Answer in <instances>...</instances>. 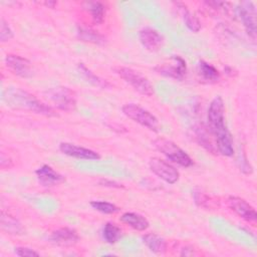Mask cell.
<instances>
[{
	"label": "cell",
	"mask_w": 257,
	"mask_h": 257,
	"mask_svg": "<svg viewBox=\"0 0 257 257\" xmlns=\"http://www.w3.org/2000/svg\"><path fill=\"white\" fill-rule=\"evenodd\" d=\"M114 71L141 94L147 96H152L154 94V87L150 80L147 77L140 74L139 72H137L136 70L128 67L119 66L115 67Z\"/></svg>",
	"instance_id": "6"
},
{
	"label": "cell",
	"mask_w": 257,
	"mask_h": 257,
	"mask_svg": "<svg viewBox=\"0 0 257 257\" xmlns=\"http://www.w3.org/2000/svg\"><path fill=\"white\" fill-rule=\"evenodd\" d=\"M88 11L90 12L92 21L95 24H99L103 21L104 13H105V7L101 2H89L87 6Z\"/></svg>",
	"instance_id": "24"
},
{
	"label": "cell",
	"mask_w": 257,
	"mask_h": 257,
	"mask_svg": "<svg viewBox=\"0 0 257 257\" xmlns=\"http://www.w3.org/2000/svg\"><path fill=\"white\" fill-rule=\"evenodd\" d=\"M15 253L18 256L21 257H37L39 256V253L34 251L33 249H30L28 247H16Z\"/></svg>",
	"instance_id": "29"
},
{
	"label": "cell",
	"mask_w": 257,
	"mask_h": 257,
	"mask_svg": "<svg viewBox=\"0 0 257 257\" xmlns=\"http://www.w3.org/2000/svg\"><path fill=\"white\" fill-rule=\"evenodd\" d=\"M139 38L142 45L152 52L160 50L164 43L163 36L156 29L151 27L143 28L139 33Z\"/></svg>",
	"instance_id": "12"
},
{
	"label": "cell",
	"mask_w": 257,
	"mask_h": 257,
	"mask_svg": "<svg viewBox=\"0 0 257 257\" xmlns=\"http://www.w3.org/2000/svg\"><path fill=\"white\" fill-rule=\"evenodd\" d=\"M77 37L82 40V41H86V42H90V43H94V44H103L105 43V38L97 33L96 31L90 29V28H86V27H78L77 28Z\"/></svg>",
	"instance_id": "22"
},
{
	"label": "cell",
	"mask_w": 257,
	"mask_h": 257,
	"mask_svg": "<svg viewBox=\"0 0 257 257\" xmlns=\"http://www.w3.org/2000/svg\"><path fill=\"white\" fill-rule=\"evenodd\" d=\"M155 70L164 76L182 80L186 76L187 64L181 56L175 55L171 57L167 62L159 64Z\"/></svg>",
	"instance_id": "7"
},
{
	"label": "cell",
	"mask_w": 257,
	"mask_h": 257,
	"mask_svg": "<svg viewBox=\"0 0 257 257\" xmlns=\"http://www.w3.org/2000/svg\"><path fill=\"white\" fill-rule=\"evenodd\" d=\"M122 235L121 229L114 223L107 222L102 228V238L108 244L116 243Z\"/></svg>",
	"instance_id": "23"
},
{
	"label": "cell",
	"mask_w": 257,
	"mask_h": 257,
	"mask_svg": "<svg viewBox=\"0 0 257 257\" xmlns=\"http://www.w3.org/2000/svg\"><path fill=\"white\" fill-rule=\"evenodd\" d=\"M78 69L85 76V78L88 79V81L91 82L92 84H94V85H96L98 87H102V88H106L107 86H110V84L107 81L99 78L98 76L94 75L90 70H88L83 63H79L78 64Z\"/></svg>",
	"instance_id": "25"
},
{
	"label": "cell",
	"mask_w": 257,
	"mask_h": 257,
	"mask_svg": "<svg viewBox=\"0 0 257 257\" xmlns=\"http://www.w3.org/2000/svg\"><path fill=\"white\" fill-rule=\"evenodd\" d=\"M151 171L168 184H175L180 177L179 171L160 158H152L149 162Z\"/></svg>",
	"instance_id": "9"
},
{
	"label": "cell",
	"mask_w": 257,
	"mask_h": 257,
	"mask_svg": "<svg viewBox=\"0 0 257 257\" xmlns=\"http://www.w3.org/2000/svg\"><path fill=\"white\" fill-rule=\"evenodd\" d=\"M143 242L146 246L156 254H163L167 250V242L166 240L155 234V233H148L143 236Z\"/></svg>",
	"instance_id": "16"
},
{
	"label": "cell",
	"mask_w": 257,
	"mask_h": 257,
	"mask_svg": "<svg viewBox=\"0 0 257 257\" xmlns=\"http://www.w3.org/2000/svg\"><path fill=\"white\" fill-rule=\"evenodd\" d=\"M1 228L3 231L12 235H20L23 233L21 223L8 213H1Z\"/></svg>",
	"instance_id": "18"
},
{
	"label": "cell",
	"mask_w": 257,
	"mask_h": 257,
	"mask_svg": "<svg viewBox=\"0 0 257 257\" xmlns=\"http://www.w3.org/2000/svg\"><path fill=\"white\" fill-rule=\"evenodd\" d=\"M38 182L44 187L56 186L64 182V177L48 165H43L35 171Z\"/></svg>",
	"instance_id": "15"
},
{
	"label": "cell",
	"mask_w": 257,
	"mask_h": 257,
	"mask_svg": "<svg viewBox=\"0 0 257 257\" xmlns=\"http://www.w3.org/2000/svg\"><path fill=\"white\" fill-rule=\"evenodd\" d=\"M120 221L138 231H144L149 227V221L142 215L134 212H126L120 216Z\"/></svg>",
	"instance_id": "17"
},
{
	"label": "cell",
	"mask_w": 257,
	"mask_h": 257,
	"mask_svg": "<svg viewBox=\"0 0 257 257\" xmlns=\"http://www.w3.org/2000/svg\"><path fill=\"white\" fill-rule=\"evenodd\" d=\"M197 140L201 146H203L206 150H208L211 153H215L217 151L216 146L212 143L210 137L208 136V133L205 127H199L196 133Z\"/></svg>",
	"instance_id": "26"
},
{
	"label": "cell",
	"mask_w": 257,
	"mask_h": 257,
	"mask_svg": "<svg viewBox=\"0 0 257 257\" xmlns=\"http://www.w3.org/2000/svg\"><path fill=\"white\" fill-rule=\"evenodd\" d=\"M225 105L223 98L218 95L214 97L209 105L207 120L209 131L214 137L217 151L226 157L234 154L233 140L225 123Z\"/></svg>",
	"instance_id": "1"
},
{
	"label": "cell",
	"mask_w": 257,
	"mask_h": 257,
	"mask_svg": "<svg viewBox=\"0 0 257 257\" xmlns=\"http://www.w3.org/2000/svg\"><path fill=\"white\" fill-rule=\"evenodd\" d=\"M5 64L10 71L20 77L27 78L33 74L31 62L25 57L15 54H8L5 58Z\"/></svg>",
	"instance_id": "11"
},
{
	"label": "cell",
	"mask_w": 257,
	"mask_h": 257,
	"mask_svg": "<svg viewBox=\"0 0 257 257\" xmlns=\"http://www.w3.org/2000/svg\"><path fill=\"white\" fill-rule=\"evenodd\" d=\"M13 37V32L11 28L9 27L8 23L4 20L1 19L0 21V40L1 42H6L10 40Z\"/></svg>",
	"instance_id": "28"
},
{
	"label": "cell",
	"mask_w": 257,
	"mask_h": 257,
	"mask_svg": "<svg viewBox=\"0 0 257 257\" xmlns=\"http://www.w3.org/2000/svg\"><path fill=\"white\" fill-rule=\"evenodd\" d=\"M59 151L69 157L80 159V160H99L100 156L98 153L83 148L76 146L74 144L70 143H61L59 145Z\"/></svg>",
	"instance_id": "13"
},
{
	"label": "cell",
	"mask_w": 257,
	"mask_h": 257,
	"mask_svg": "<svg viewBox=\"0 0 257 257\" xmlns=\"http://www.w3.org/2000/svg\"><path fill=\"white\" fill-rule=\"evenodd\" d=\"M90 206L103 214H114L119 211V208L116 207L114 204L106 202V201H91Z\"/></svg>",
	"instance_id": "27"
},
{
	"label": "cell",
	"mask_w": 257,
	"mask_h": 257,
	"mask_svg": "<svg viewBox=\"0 0 257 257\" xmlns=\"http://www.w3.org/2000/svg\"><path fill=\"white\" fill-rule=\"evenodd\" d=\"M100 184H103L102 186H107V187H113V188H122L121 185L115 183V182H111V181H107V180H100Z\"/></svg>",
	"instance_id": "30"
},
{
	"label": "cell",
	"mask_w": 257,
	"mask_h": 257,
	"mask_svg": "<svg viewBox=\"0 0 257 257\" xmlns=\"http://www.w3.org/2000/svg\"><path fill=\"white\" fill-rule=\"evenodd\" d=\"M177 7L179 8L180 14L186 24V26L193 32H198L201 29V24L197 17L193 15L187 8V6L183 3H177Z\"/></svg>",
	"instance_id": "21"
},
{
	"label": "cell",
	"mask_w": 257,
	"mask_h": 257,
	"mask_svg": "<svg viewBox=\"0 0 257 257\" xmlns=\"http://www.w3.org/2000/svg\"><path fill=\"white\" fill-rule=\"evenodd\" d=\"M153 145L171 162L185 168L193 165V160L190 158V156L174 142L165 138H158L153 142Z\"/></svg>",
	"instance_id": "3"
},
{
	"label": "cell",
	"mask_w": 257,
	"mask_h": 257,
	"mask_svg": "<svg viewBox=\"0 0 257 257\" xmlns=\"http://www.w3.org/2000/svg\"><path fill=\"white\" fill-rule=\"evenodd\" d=\"M193 198L197 206L204 209H217L219 208V202L217 199L206 194L201 189H195Z\"/></svg>",
	"instance_id": "19"
},
{
	"label": "cell",
	"mask_w": 257,
	"mask_h": 257,
	"mask_svg": "<svg viewBox=\"0 0 257 257\" xmlns=\"http://www.w3.org/2000/svg\"><path fill=\"white\" fill-rule=\"evenodd\" d=\"M198 72H199V75L201 76V78L209 83L216 82L220 78V73L217 70V68L204 60H201L199 62Z\"/></svg>",
	"instance_id": "20"
},
{
	"label": "cell",
	"mask_w": 257,
	"mask_h": 257,
	"mask_svg": "<svg viewBox=\"0 0 257 257\" xmlns=\"http://www.w3.org/2000/svg\"><path fill=\"white\" fill-rule=\"evenodd\" d=\"M237 13L243 23V26L252 40L256 39V8L253 2L243 1L237 7Z\"/></svg>",
	"instance_id": "8"
},
{
	"label": "cell",
	"mask_w": 257,
	"mask_h": 257,
	"mask_svg": "<svg viewBox=\"0 0 257 257\" xmlns=\"http://www.w3.org/2000/svg\"><path fill=\"white\" fill-rule=\"evenodd\" d=\"M49 240L54 245L68 247L77 243L79 236L74 229L64 227L53 231L49 237Z\"/></svg>",
	"instance_id": "14"
},
{
	"label": "cell",
	"mask_w": 257,
	"mask_h": 257,
	"mask_svg": "<svg viewBox=\"0 0 257 257\" xmlns=\"http://www.w3.org/2000/svg\"><path fill=\"white\" fill-rule=\"evenodd\" d=\"M121 110L125 116H127L135 122H138L153 132H159L160 123L158 118L149 110L145 109L139 104L126 103L121 107Z\"/></svg>",
	"instance_id": "5"
},
{
	"label": "cell",
	"mask_w": 257,
	"mask_h": 257,
	"mask_svg": "<svg viewBox=\"0 0 257 257\" xmlns=\"http://www.w3.org/2000/svg\"><path fill=\"white\" fill-rule=\"evenodd\" d=\"M45 98L56 108L72 111L76 107V95L73 90L66 86H55L44 92Z\"/></svg>",
	"instance_id": "4"
},
{
	"label": "cell",
	"mask_w": 257,
	"mask_h": 257,
	"mask_svg": "<svg viewBox=\"0 0 257 257\" xmlns=\"http://www.w3.org/2000/svg\"><path fill=\"white\" fill-rule=\"evenodd\" d=\"M227 205L235 214L245 221L250 223L256 222L257 213L255 209L244 199L236 196H230L227 199Z\"/></svg>",
	"instance_id": "10"
},
{
	"label": "cell",
	"mask_w": 257,
	"mask_h": 257,
	"mask_svg": "<svg viewBox=\"0 0 257 257\" xmlns=\"http://www.w3.org/2000/svg\"><path fill=\"white\" fill-rule=\"evenodd\" d=\"M3 99L9 106L16 109L28 110L46 116L56 115L54 109L50 105L41 102L33 94L18 87L7 88L3 92Z\"/></svg>",
	"instance_id": "2"
}]
</instances>
